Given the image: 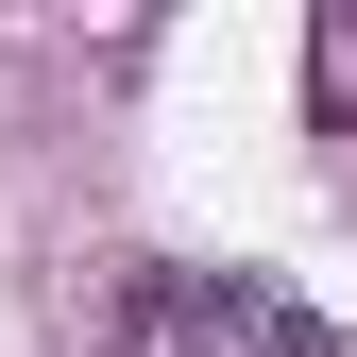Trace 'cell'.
I'll use <instances>...</instances> for the list:
<instances>
[{
    "instance_id": "1",
    "label": "cell",
    "mask_w": 357,
    "mask_h": 357,
    "mask_svg": "<svg viewBox=\"0 0 357 357\" xmlns=\"http://www.w3.org/2000/svg\"><path fill=\"white\" fill-rule=\"evenodd\" d=\"M221 340H238L221 273H119V357H221Z\"/></svg>"
},
{
    "instance_id": "2",
    "label": "cell",
    "mask_w": 357,
    "mask_h": 357,
    "mask_svg": "<svg viewBox=\"0 0 357 357\" xmlns=\"http://www.w3.org/2000/svg\"><path fill=\"white\" fill-rule=\"evenodd\" d=\"M306 102H324V119H357V17H324V34H306Z\"/></svg>"
}]
</instances>
